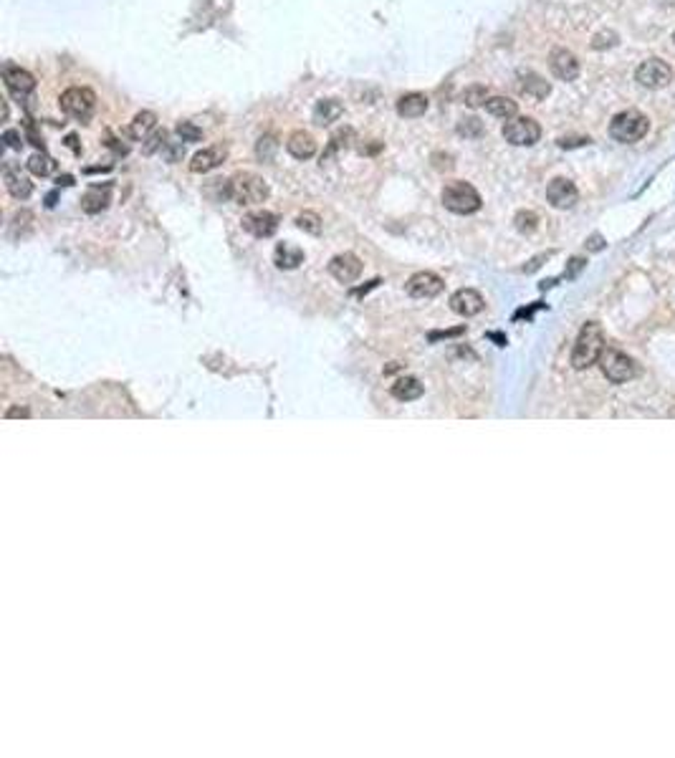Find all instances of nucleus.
Wrapping results in <instances>:
<instances>
[{
    "instance_id": "nucleus-30",
    "label": "nucleus",
    "mask_w": 675,
    "mask_h": 758,
    "mask_svg": "<svg viewBox=\"0 0 675 758\" xmlns=\"http://www.w3.org/2000/svg\"><path fill=\"white\" fill-rule=\"evenodd\" d=\"M458 134L476 139V137L483 134V122L478 119V117H463V119L458 122Z\"/></svg>"
},
{
    "instance_id": "nucleus-32",
    "label": "nucleus",
    "mask_w": 675,
    "mask_h": 758,
    "mask_svg": "<svg viewBox=\"0 0 675 758\" xmlns=\"http://www.w3.org/2000/svg\"><path fill=\"white\" fill-rule=\"evenodd\" d=\"M276 149H278V142L273 139L271 134L261 137V139H258V144H255V154H258V159H263V162H271L273 154H276Z\"/></svg>"
},
{
    "instance_id": "nucleus-23",
    "label": "nucleus",
    "mask_w": 675,
    "mask_h": 758,
    "mask_svg": "<svg viewBox=\"0 0 675 758\" xmlns=\"http://www.w3.org/2000/svg\"><path fill=\"white\" fill-rule=\"evenodd\" d=\"M422 392H425V387L420 385V379H415V377H400L398 382L392 385V397L400 402L418 400V397H422Z\"/></svg>"
},
{
    "instance_id": "nucleus-26",
    "label": "nucleus",
    "mask_w": 675,
    "mask_h": 758,
    "mask_svg": "<svg viewBox=\"0 0 675 758\" xmlns=\"http://www.w3.org/2000/svg\"><path fill=\"white\" fill-rule=\"evenodd\" d=\"M154 127H157V117H154V112H139L129 124V137H134V139H147L149 132H154Z\"/></svg>"
},
{
    "instance_id": "nucleus-6",
    "label": "nucleus",
    "mask_w": 675,
    "mask_h": 758,
    "mask_svg": "<svg viewBox=\"0 0 675 758\" xmlns=\"http://www.w3.org/2000/svg\"><path fill=\"white\" fill-rule=\"evenodd\" d=\"M504 137L516 147H531L541 139V127L531 117H514L504 124Z\"/></svg>"
},
{
    "instance_id": "nucleus-13",
    "label": "nucleus",
    "mask_w": 675,
    "mask_h": 758,
    "mask_svg": "<svg viewBox=\"0 0 675 758\" xmlns=\"http://www.w3.org/2000/svg\"><path fill=\"white\" fill-rule=\"evenodd\" d=\"M450 309H453L458 316L468 319V316L481 314L483 309H486V301H483V296L478 294L476 289H460L450 296Z\"/></svg>"
},
{
    "instance_id": "nucleus-21",
    "label": "nucleus",
    "mask_w": 675,
    "mask_h": 758,
    "mask_svg": "<svg viewBox=\"0 0 675 758\" xmlns=\"http://www.w3.org/2000/svg\"><path fill=\"white\" fill-rule=\"evenodd\" d=\"M225 154H228L225 147H208V149H203V152H198V154L193 157V162H190V170L198 172V175H200V172L205 175V172L216 170L218 164H220L223 159H225Z\"/></svg>"
},
{
    "instance_id": "nucleus-16",
    "label": "nucleus",
    "mask_w": 675,
    "mask_h": 758,
    "mask_svg": "<svg viewBox=\"0 0 675 758\" xmlns=\"http://www.w3.org/2000/svg\"><path fill=\"white\" fill-rule=\"evenodd\" d=\"M3 180H6L8 193H11L16 200H26V198H31V193H33L31 180L23 175L21 167H16V164H6V167H3Z\"/></svg>"
},
{
    "instance_id": "nucleus-4",
    "label": "nucleus",
    "mask_w": 675,
    "mask_h": 758,
    "mask_svg": "<svg viewBox=\"0 0 675 758\" xmlns=\"http://www.w3.org/2000/svg\"><path fill=\"white\" fill-rule=\"evenodd\" d=\"M443 205L450 213L458 215H471L476 210H481V195L473 185L463 180H453L443 187Z\"/></svg>"
},
{
    "instance_id": "nucleus-31",
    "label": "nucleus",
    "mask_w": 675,
    "mask_h": 758,
    "mask_svg": "<svg viewBox=\"0 0 675 758\" xmlns=\"http://www.w3.org/2000/svg\"><path fill=\"white\" fill-rule=\"evenodd\" d=\"M296 225H299L301 230L312 233V235H319V233H321V218H319L317 213H301V215H296Z\"/></svg>"
},
{
    "instance_id": "nucleus-11",
    "label": "nucleus",
    "mask_w": 675,
    "mask_h": 758,
    "mask_svg": "<svg viewBox=\"0 0 675 758\" xmlns=\"http://www.w3.org/2000/svg\"><path fill=\"white\" fill-rule=\"evenodd\" d=\"M329 273L339 283H354L362 276V260L354 253H339L329 260Z\"/></svg>"
},
{
    "instance_id": "nucleus-29",
    "label": "nucleus",
    "mask_w": 675,
    "mask_h": 758,
    "mask_svg": "<svg viewBox=\"0 0 675 758\" xmlns=\"http://www.w3.org/2000/svg\"><path fill=\"white\" fill-rule=\"evenodd\" d=\"M514 223H516V230L519 233H533L536 228H539V215L533 213V210H521V213H516V218H514Z\"/></svg>"
},
{
    "instance_id": "nucleus-42",
    "label": "nucleus",
    "mask_w": 675,
    "mask_h": 758,
    "mask_svg": "<svg viewBox=\"0 0 675 758\" xmlns=\"http://www.w3.org/2000/svg\"><path fill=\"white\" fill-rule=\"evenodd\" d=\"M587 248H590V250H602V248H605V243H602L600 235H595V238L587 240Z\"/></svg>"
},
{
    "instance_id": "nucleus-19",
    "label": "nucleus",
    "mask_w": 675,
    "mask_h": 758,
    "mask_svg": "<svg viewBox=\"0 0 675 758\" xmlns=\"http://www.w3.org/2000/svg\"><path fill=\"white\" fill-rule=\"evenodd\" d=\"M427 107H430V102H427L425 94H418V91H413V94H405V97H400L398 114H400V117H405V119H418V117H422V114L427 112Z\"/></svg>"
},
{
    "instance_id": "nucleus-2",
    "label": "nucleus",
    "mask_w": 675,
    "mask_h": 758,
    "mask_svg": "<svg viewBox=\"0 0 675 758\" xmlns=\"http://www.w3.org/2000/svg\"><path fill=\"white\" fill-rule=\"evenodd\" d=\"M650 129V119L645 114L637 112V109H627V112H620L612 122H610V137L615 142H622V144H632V142H640L642 137L647 134Z\"/></svg>"
},
{
    "instance_id": "nucleus-34",
    "label": "nucleus",
    "mask_w": 675,
    "mask_h": 758,
    "mask_svg": "<svg viewBox=\"0 0 675 758\" xmlns=\"http://www.w3.org/2000/svg\"><path fill=\"white\" fill-rule=\"evenodd\" d=\"M175 132H177V137H180L182 142H200V139H203V129H198L193 122H180Z\"/></svg>"
},
{
    "instance_id": "nucleus-7",
    "label": "nucleus",
    "mask_w": 675,
    "mask_h": 758,
    "mask_svg": "<svg viewBox=\"0 0 675 758\" xmlns=\"http://www.w3.org/2000/svg\"><path fill=\"white\" fill-rule=\"evenodd\" d=\"M58 104H61V109L68 114V117L86 119V117L91 114V109H94V104H97V97H94V91H91V89H84V86H71V89H66L61 94Z\"/></svg>"
},
{
    "instance_id": "nucleus-10",
    "label": "nucleus",
    "mask_w": 675,
    "mask_h": 758,
    "mask_svg": "<svg viewBox=\"0 0 675 758\" xmlns=\"http://www.w3.org/2000/svg\"><path fill=\"white\" fill-rule=\"evenodd\" d=\"M546 200H549L554 208L569 210V208H574V203L579 200V193H577V187H574L572 180H567V177H554V180L549 182V187H546Z\"/></svg>"
},
{
    "instance_id": "nucleus-22",
    "label": "nucleus",
    "mask_w": 675,
    "mask_h": 758,
    "mask_svg": "<svg viewBox=\"0 0 675 758\" xmlns=\"http://www.w3.org/2000/svg\"><path fill=\"white\" fill-rule=\"evenodd\" d=\"M341 112H344L341 102H336V99H321V102L314 107V124H317V127H329L331 122L339 119Z\"/></svg>"
},
{
    "instance_id": "nucleus-25",
    "label": "nucleus",
    "mask_w": 675,
    "mask_h": 758,
    "mask_svg": "<svg viewBox=\"0 0 675 758\" xmlns=\"http://www.w3.org/2000/svg\"><path fill=\"white\" fill-rule=\"evenodd\" d=\"M521 91L531 99H546L551 94V86L546 79H541L539 74H523L521 76Z\"/></svg>"
},
{
    "instance_id": "nucleus-40",
    "label": "nucleus",
    "mask_w": 675,
    "mask_h": 758,
    "mask_svg": "<svg viewBox=\"0 0 675 758\" xmlns=\"http://www.w3.org/2000/svg\"><path fill=\"white\" fill-rule=\"evenodd\" d=\"M465 329L458 326V329H450V331H432L430 334V341H437V339H448V336H460L463 334Z\"/></svg>"
},
{
    "instance_id": "nucleus-17",
    "label": "nucleus",
    "mask_w": 675,
    "mask_h": 758,
    "mask_svg": "<svg viewBox=\"0 0 675 758\" xmlns=\"http://www.w3.org/2000/svg\"><path fill=\"white\" fill-rule=\"evenodd\" d=\"M109 200H112V190H109V185L99 187H89L84 193V198H81V208H84V213H89V215H97V213H102V210L109 208Z\"/></svg>"
},
{
    "instance_id": "nucleus-12",
    "label": "nucleus",
    "mask_w": 675,
    "mask_h": 758,
    "mask_svg": "<svg viewBox=\"0 0 675 758\" xmlns=\"http://www.w3.org/2000/svg\"><path fill=\"white\" fill-rule=\"evenodd\" d=\"M549 68H551V74L562 81H574L579 76L577 56H574L572 51H567V48H554V51L549 53Z\"/></svg>"
},
{
    "instance_id": "nucleus-20",
    "label": "nucleus",
    "mask_w": 675,
    "mask_h": 758,
    "mask_svg": "<svg viewBox=\"0 0 675 758\" xmlns=\"http://www.w3.org/2000/svg\"><path fill=\"white\" fill-rule=\"evenodd\" d=\"M304 250L296 248V245L291 243H278L276 250H273V263H276L278 268H284V271H294V268H299L301 263H304Z\"/></svg>"
},
{
    "instance_id": "nucleus-24",
    "label": "nucleus",
    "mask_w": 675,
    "mask_h": 758,
    "mask_svg": "<svg viewBox=\"0 0 675 758\" xmlns=\"http://www.w3.org/2000/svg\"><path fill=\"white\" fill-rule=\"evenodd\" d=\"M486 112L491 114V117H496V119H514L519 114V107L514 99L509 97H488L486 102Z\"/></svg>"
},
{
    "instance_id": "nucleus-18",
    "label": "nucleus",
    "mask_w": 675,
    "mask_h": 758,
    "mask_svg": "<svg viewBox=\"0 0 675 758\" xmlns=\"http://www.w3.org/2000/svg\"><path fill=\"white\" fill-rule=\"evenodd\" d=\"M286 149H289L291 157L296 159H309L317 154V139H314L309 132H294V134L289 137V142H286Z\"/></svg>"
},
{
    "instance_id": "nucleus-3",
    "label": "nucleus",
    "mask_w": 675,
    "mask_h": 758,
    "mask_svg": "<svg viewBox=\"0 0 675 758\" xmlns=\"http://www.w3.org/2000/svg\"><path fill=\"white\" fill-rule=\"evenodd\" d=\"M268 182L253 172H238L230 177V200L238 205H258L268 198Z\"/></svg>"
},
{
    "instance_id": "nucleus-1",
    "label": "nucleus",
    "mask_w": 675,
    "mask_h": 758,
    "mask_svg": "<svg viewBox=\"0 0 675 758\" xmlns=\"http://www.w3.org/2000/svg\"><path fill=\"white\" fill-rule=\"evenodd\" d=\"M602 354H605V331L597 321H587L572 349V367L587 369L600 362Z\"/></svg>"
},
{
    "instance_id": "nucleus-39",
    "label": "nucleus",
    "mask_w": 675,
    "mask_h": 758,
    "mask_svg": "<svg viewBox=\"0 0 675 758\" xmlns=\"http://www.w3.org/2000/svg\"><path fill=\"white\" fill-rule=\"evenodd\" d=\"M582 268H585V258H572V260H569V268H567V273H564V276L574 278L579 271H582Z\"/></svg>"
},
{
    "instance_id": "nucleus-14",
    "label": "nucleus",
    "mask_w": 675,
    "mask_h": 758,
    "mask_svg": "<svg viewBox=\"0 0 675 758\" xmlns=\"http://www.w3.org/2000/svg\"><path fill=\"white\" fill-rule=\"evenodd\" d=\"M243 230H248L255 238H271L273 233L278 230V218L268 210H255L243 218Z\"/></svg>"
},
{
    "instance_id": "nucleus-35",
    "label": "nucleus",
    "mask_w": 675,
    "mask_h": 758,
    "mask_svg": "<svg viewBox=\"0 0 675 758\" xmlns=\"http://www.w3.org/2000/svg\"><path fill=\"white\" fill-rule=\"evenodd\" d=\"M617 43V33H612V31H602V33L595 36V41H592V48H610V46Z\"/></svg>"
},
{
    "instance_id": "nucleus-45",
    "label": "nucleus",
    "mask_w": 675,
    "mask_h": 758,
    "mask_svg": "<svg viewBox=\"0 0 675 758\" xmlns=\"http://www.w3.org/2000/svg\"><path fill=\"white\" fill-rule=\"evenodd\" d=\"M488 336H491V339H494V341H499V346H504V344H506V339H504V336H501V334H488Z\"/></svg>"
},
{
    "instance_id": "nucleus-8",
    "label": "nucleus",
    "mask_w": 675,
    "mask_h": 758,
    "mask_svg": "<svg viewBox=\"0 0 675 758\" xmlns=\"http://www.w3.org/2000/svg\"><path fill=\"white\" fill-rule=\"evenodd\" d=\"M635 76L645 89H663L673 81V68L660 58H647L637 66Z\"/></svg>"
},
{
    "instance_id": "nucleus-27",
    "label": "nucleus",
    "mask_w": 675,
    "mask_h": 758,
    "mask_svg": "<svg viewBox=\"0 0 675 758\" xmlns=\"http://www.w3.org/2000/svg\"><path fill=\"white\" fill-rule=\"evenodd\" d=\"M28 170L33 172V175H38V177H48L51 172H56V159L48 157L46 152L33 154V157L28 159Z\"/></svg>"
},
{
    "instance_id": "nucleus-41",
    "label": "nucleus",
    "mask_w": 675,
    "mask_h": 758,
    "mask_svg": "<svg viewBox=\"0 0 675 758\" xmlns=\"http://www.w3.org/2000/svg\"><path fill=\"white\" fill-rule=\"evenodd\" d=\"M6 417H8V420H13V417H31V412H28L26 407H11V410L6 412Z\"/></svg>"
},
{
    "instance_id": "nucleus-33",
    "label": "nucleus",
    "mask_w": 675,
    "mask_h": 758,
    "mask_svg": "<svg viewBox=\"0 0 675 758\" xmlns=\"http://www.w3.org/2000/svg\"><path fill=\"white\" fill-rule=\"evenodd\" d=\"M167 144V132L165 129H154L152 134L147 137V142H144V154H152L157 152V149H165Z\"/></svg>"
},
{
    "instance_id": "nucleus-15",
    "label": "nucleus",
    "mask_w": 675,
    "mask_h": 758,
    "mask_svg": "<svg viewBox=\"0 0 675 758\" xmlns=\"http://www.w3.org/2000/svg\"><path fill=\"white\" fill-rule=\"evenodd\" d=\"M3 81H6V89L11 91V94H13L16 99L28 97L31 91L36 89V79H33V76H31L28 71H23V68L11 66V63H8V66L3 68Z\"/></svg>"
},
{
    "instance_id": "nucleus-44",
    "label": "nucleus",
    "mask_w": 675,
    "mask_h": 758,
    "mask_svg": "<svg viewBox=\"0 0 675 758\" xmlns=\"http://www.w3.org/2000/svg\"><path fill=\"white\" fill-rule=\"evenodd\" d=\"M66 144H68L71 149H74V152H81L79 144H76V137H74V134H68V137H66Z\"/></svg>"
},
{
    "instance_id": "nucleus-46",
    "label": "nucleus",
    "mask_w": 675,
    "mask_h": 758,
    "mask_svg": "<svg viewBox=\"0 0 675 758\" xmlns=\"http://www.w3.org/2000/svg\"><path fill=\"white\" fill-rule=\"evenodd\" d=\"M58 182H61V185H74V182H71V177H58Z\"/></svg>"
},
{
    "instance_id": "nucleus-28",
    "label": "nucleus",
    "mask_w": 675,
    "mask_h": 758,
    "mask_svg": "<svg viewBox=\"0 0 675 758\" xmlns=\"http://www.w3.org/2000/svg\"><path fill=\"white\" fill-rule=\"evenodd\" d=\"M463 102L468 104V107H471V109H476V107H486V102H488V89H486V86H483V84H473V86H468V89L463 91Z\"/></svg>"
},
{
    "instance_id": "nucleus-5",
    "label": "nucleus",
    "mask_w": 675,
    "mask_h": 758,
    "mask_svg": "<svg viewBox=\"0 0 675 758\" xmlns=\"http://www.w3.org/2000/svg\"><path fill=\"white\" fill-rule=\"evenodd\" d=\"M600 364H602V372H605V377H607L610 382H615V385L630 382V379L637 374L635 362H632V359L627 357L624 351H620V349H607L605 354H602Z\"/></svg>"
},
{
    "instance_id": "nucleus-9",
    "label": "nucleus",
    "mask_w": 675,
    "mask_h": 758,
    "mask_svg": "<svg viewBox=\"0 0 675 758\" xmlns=\"http://www.w3.org/2000/svg\"><path fill=\"white\" fill-rule=\"evenodd\" d=\"M443 289H445L443 278L435 276V273H430V271L415 273V276H410V281H408V294L413 296V299H435L437 294H443Z\"/></svg>"
},
{
    "instance_id": "nucleus-37",
    "label": "nucleus",
    "mask_w": 675,
    "mask_h": 758,
    "mask_svg": "<svg viewBox=\"0 0 675 758\" xmlns=\"http://www.w3.org/2000/svg\"><path fill=\"white\" fill-rule=\"evenodd\" d=\"M587 142H590V137H562V139H559V147L562 149L582 147V144H587Z\"/></svg>"
},
{
    "instance_id": "nucleus-36",
    "label": "nucleus",
    "mask_w": 675,
    "mask_h": 758,
    "mask_svg": "<svg viewBox=\"0 0 675 758\" xmlns=\"http://www.w3.org/2000/svg\"><path fill=\"white\" fill-rule=\"evenodd\" d=\"M3 142H6L11 149H21L23 147V137H21V132H16V129L3 132Z\"/></svg>"
},
{
    "instance_id": "nucleus-38",
    "label": "nucleus",
    "mask_w": 675,
    "mask_h": 758,
    "mask_svg": "<svg viewBox=\"0 0 675 758\" xmlns=\"http://www.w3.org/2000/svg\"><path fill=\"white\" fill-rule=\"evenodd\" d=\"M165 154H167V162H180V157L185 154V149H182V144H175V147H172L170 142H167Z\"/></svg>"
},
{
    "instance_id": "nucleus-43",
    "label": "nucleus",
    "mask_w": 675,
    "mask_h": 758,
    "mask_svg": "<svg viewBox=\"0 0 675 758\" xmlns=\"http://www.w3.org/2000/svg\"><path fill=\"white\" fill-rule=\"evenodd\" d=\"M26 127H28V137H31V142H33L36 147H43V144H41V137H38V134H36L33 124H26Z\"/></svg>"
},
{
    "instance_id": "nucleus-47",
    "label": "nucleus",
    "mask_w": 675,
    "mask_h": 758,
    "mask_svg": "<svg viewBox=\"0 0 675 758\" xmlns=\"http://www.w3.org/2000/svg\"><path fill=\"white\" fill-rule=\"evenodd\" d=\"M673 41H675V36H673Z\"/></svg>"
}]
</instances>
